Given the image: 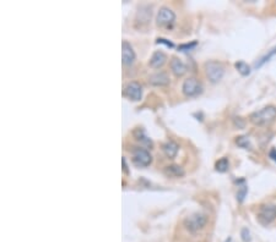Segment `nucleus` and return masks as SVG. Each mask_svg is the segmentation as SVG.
<instances>
[{
  "instance_id": "12",
  "label": "nucleus",
  "mask_w": 276,
  "mask_h": 242,
  "mask_svg": "<svg viewBox=\"0 0 276 242\" xmlns=\"http://www.w3.org/2000/svg\"><path fill=\"white\" fill-rule=\"evenodd\" d=\"M166 60L167 57L163 52H160V50L159 52H155L152 54L151 59H150V66L154 67V69H160V67L163 66Z\"/></svg>"
},
{
  "instance_id": "4",
  "label": "nucleus",
  "mask_w": 276,
  "mask_h": 242,
  "mask_svg": "<svg viewBox=\"0 0 276 242\" xmlns=\"http://www.w3.org/2000/svg\"><path fill=\"white\" fill-rule=\"evenodd\" d=\"M133 163L138 168H146L152 163V157L150 152L145 148H134L132 152Z\"/></svg>"
},
{
  "instance_id": "9",
  "label": "nucleus",
  "mask_w": 276,
  "mask_h": 242,
  "mask_svg": "<svg viewBox=\"0 0 276 242\" xmlns=\"http://www.w3.org/2000/svg\"><path fill=\"white\" fill-rule=\"evenodd\" d=\"M122 60L124 65H132L135 60V52L127 40L122 43Z\"/></svg>"
},
{
  "instance_id": "13",
  "label": "nucleus",
  "mask_w": 276,
  "mask_h": 242,
  "mask_svg": "<svg viewBox=\"0 0 276 242\" xmlns=\"http://www.w3.org/2000/svg\"><path fill=\"white\" fill-rule=\"evenodd\" d=\"M162 151H163V153L166 154L168 158H174V157L178 154L179 147L176 142L168 141V142H166V143L162 144Z\"/></svg>"
},
{
  "instance_id": "19",
  "label": "nucleus",
  "mask_w": 276,
  "mask_h": 242,
  "mask_svg": "<svg viewBox=\"0 0 276 242\" xmlns=\"http://www.w3.org/2000/svg\"><path fill=\"white\" fill-rule=\"evenodd\" d=\"M134 135H135V137H137L138 141L142 142V143L147 144V146H150V147L152 146L151 140L147 139V137L145 136V135H144V131H142V130H138V131H135V134H134Z\"/></svg>"
},
{
  "instance_id": "24",
  "label": "nucleus",
  "mask_w": 276,
  "mask_h": 242,
  "mask_svg": "<svg viewBox=\"0 0 276 242\" xmlns=\"http://www.w3.org/2000/svg\"><path fill=\"white\" fill-rule=\"evenodd\" d=\"M269 157H270L271 159H273L274 161H276V149L273 148L270 151V153H269Z\"/></svg>"
},
{
  "instance_id": "23",
  "label": "nucleus",
  "mask_w": 276,
  "mask_h": 242,
  "mask_svg": "<svg viewBox=\"0 0 276 242\" xmlns=\"http://www.w3.org/2000/svg\"><path fill=\"white\" fill-rule=\"evenodd\" d=\"M157 43H159V44H160V43H162V44H166L167 47H171V48L174 47V45L172 44L171 42H168L167 40H163V38H159V40H157Z\"/></svg>"
},
{
  "instance_id": "16",
  "label": "nucleus",
  "mask_w": 276,
  "mask_h": 242,
  "mask_svg": "<svg viewBox=\"0 0 276 242\" xmlns=\"http://www.w3.org/2000/svg\"><path fill=\"white\" fill-rule=\"evenodd\" d=\"M234 66H236V69L238 70V72L242 75V76H248V75L251 74V66H249L247 62L238 61L234 64Z\"/></svg>"
},
{
  "instance_id": "15",
  "label": "nucleus",
  "mask_w": 276,
  "mask_h": 242,
  "mask_svg": "<svg viewBox=\"0 0 276 242\" xmlns=\"http://www.w3.org/2000/svg\"><path fill=\"white\" fill-rule=\"evenodd\" d=\"M275 57H276V47H274L273 49L269 50V52L266 53V54L264 55V57H261L260 59H259L258 61L255 62L254 67H255V69H259V67H261V66H263V65H265L266 62H269L271 59H273V58H275Z\"/></svg>"
},
{
  "instance_id": "18",
  "label": "nucleus",
  "mask_w": 276,
  "mask_h": 242,
  "mask_svg": "<svg viewBox=\"0 0 276 242\" xmlns=\"http://www.w3.org/2000/svg\"><path fill=\"white\" fill-rule=\"evenodd\" d=\"M236 142H237V144H238L239 147H242V148L252 149V144H251V141H249V137L248 136H239V137H237Z\"/></svg>"
},
{
  "instance_id": "10",
  "label": "nucleus",
  "mask_w": 276,
  "mask_h": 242,
  "mask_svg": "<svg viewBox=\"0 0 276 242\" xmlns=\"http://www.w3.org/2000/svg\"><path fill=\"white\" fill-rule=\"evenodd\" d=\"M149 81L152 86H167L169 83V77L164 72H156L150 76Z\"/></svg>"
},
{
  "instance_id": "2",
  "label": "nucleus",
  "mask_w": 276,
  "mask_h": 242,
  "mask_svg": "<svg viewBox=\"0 0 276 242\" xmlns=\"http://www.w3.org/2000/svg\"><path fill=\"white\" fill-rule=\"evenodd\" d=\"M207 222V218L205 214L202 213H194V214L189 215L184 220V226L188 231L190 232H198L199 230L204 229V226Z\"/></svg>"
},
{
  "instance_id": "3",
  "label": "nucleus",
  "mask_w": 276,
  "mask_h": 242,
  "mask_svg": "<svg viewBox=\"0 0 276 242\" xmlns=\"http://www.w3.org/2000/svg\"><path fill=\"white\" fill-rule=\"evenodd\" d=\"M205 72H207V79L212 83H217L221 81L225 75V67L221 62L217 61H209L205 64Z\"/></svg>"
},
{
  "instance_id": "7",
  "label": "nucleus",
  "mask_w": 276,
  "mask_h": 242,
  "mask_svg": "<svg viewBox=\"0 0 276 242\" xmlns=\"http://www.w3.org/2000/svg\"><path fill=\"white\" fill-rule=\"evenodd\" d=\"M124 94L133 101H139L142 96V88L138 82H129L124 88Z\"/></svg>"
},
{
  "instance_id": "22",
  "label": "nucleus",
  "mask_w": 276,
  "mask_h": 242,
  "mask_svg": "<svg viewBox=\"0 0 276 242\" xmlns=\"http://www.w3.org/2000/svg\"><path fill=\"white\" fill-rule=\"evenodd\" d=\"M195 45H197V42H193L192 44H184V45H181V47H179V49L181 50H185V49H192V48H194Z\"/></svg>"
},
{
  "instance_id": "11",
  "label": "nucleus",
  "mask_w": 276,
  "mask_h": 242,
  "mask_svg": "<svg viewBox=\"0 0 276 242\" xmlns=\"http://www.w3.org/2000/svg\"><path fill=\"white\" fill-rule=\"evenodd\" d=\"M171 70L177 77H179L183 76V75L187 72V66H185V64H184L182 60H179L178 58H173V59L171 60Z\"/></svg>"
},
{
  "instance_id": "6",
  "label": "nucleus",
  "mask_w": 276,
  "mask_h": 242,
  "mask_svg": "<svg viewBox=\"0 0 276 242\" xmlns=\"http://www.w3.org/2000/svg\"><path fill=\"white\" fill-rule=\"evenodd\" d=\"M276 219V205L263 204L259 208L258 220L260 224L269 225Z\"/></svg>"
},
{
  "instance_id": "1",
  "label": "nucleus",
  "mask_w": 276,
  "mask_h": 242,
  "mask_svg": "<svg viewBox=\"0 0 276 242\" xmlns=\"http://www.w3.org/2000/svg\"><path fill=\"white\" fill-rule=\"evenodd\" d=\"M276 119V108L274 105H268L265 108L256 110L251 114L249 120L255 126H266L271 124Z\"/></svg>"
},
{
  "instance_id": "17",
  "label": "nucleus",
  "mask_w": 276,
  "mask_h": 242,
  "mask_svg": "<svg viewBox=\"0 0 276 242\" xmlns=\"http://www.w3.org/2000/svg\"><path fill=\"white\" fill-rule=\"evenodd\" d=\"M215 168H216V170L220 171V173H226V171L230 169L229 159L221 158L220 161H217L216 164H215Z\"/></svg>"
},
{
  "instance_id": "8",
  "label": "nucleus",
  "mask_w": 276,
  "mask_h": 242,
  "mask_svg": "<svg viewBox=\"0 0 276 242\" xmlns=\"http://www.w3.org/2000/svg\"><path fill=\"white\" fill-rule=\"evenodd\" d=\"M176 20V15H174L173 11L169 8H163L160 9L159 14H157V23L160 26H169L174 22Z\"/></svg>"
},
{
  "instance_id": "21",
  "label": "nucleus",
  "mask_w": 276,
  "mask_h": 242,
  "mask_svg": "<svg viewBox=\"0 0 276 242\" xmlns=\"http://www.w3.org/2000/svg\"><path fill=\"white\" fill-rule=\"evenodd\" d=\"M242 239H243V241L246 242L251 241V232H249L248 229L242 230Z\"/></svg>"
},
{
  "instance_id": "14",
  "label": "nucleus",
  "mask_w": 276,
  "mask_h": 242,
  "mask_svg": "<svg viewBox=\"0 0 276 242\" xmlns=\"http://www.w3.org/2000/svg\"><path fill=\"white\" fill-rule=\"evenodd\" d=\"M163 174L167 178H182L184 176V170L179 165H168L163 169Z\"/></svg>"
},
{
  "instance_id": "20",
  "label": "nucleus",
  "mask_w": 276,
  "mask_h": 242,
  "mask_svg": "<svg viewBox=\"0 0 276 242\" xmlns=\"http://www.w3.org/2000/svg\"><path fill=\"white\" fill-rule=\"evenodd\" d=\"M247 192H248V187H247V186H242V187L239 188L238 193H237V200H238V202H243L244 197L247 196Z\"/></svg>"
},
{
  "instance_id": "5",
  "label": "nucleus",
  "mask_w": 276,
  "mask_h": 242,
  "mask_svg": "<svg viewBox=\"0 0 276 242\" xmlns=\"http://www.w3.org/2000/svg\"><path fill=\"white\" fill-rule=\"evenodd\" d=\"M182 91H183L184 96L187 97H197L203 93V84L198 81L194 77L187 79L183 82L182 86Z\"/></svg>"
},
{
  "instance_id": "25",
  "label": "nucleus",
  "mask_w": 276,
  "mask_h": 242,
  "mask_svg": "<svg viewBox=\"0 0 276 242\" xmlns=\"http://www.w3.org/2000/svg\"><path fill=\"white\" fill-rule=\"evenodd\" d=\"M122 161H123V170H124V173L128 174V168H127V163H125V158H123Z\"/></svg>"
}]
</instances>
